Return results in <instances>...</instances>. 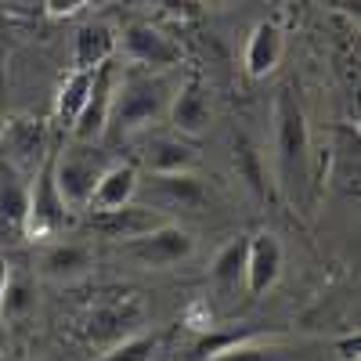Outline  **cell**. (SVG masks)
Wrapping results in <instances>:
<instances>
[{
	"label": "cell",
	"mask_w": 361,
	"mask_h": 361,
	"mask_svg": "<svg viewBox=\"0 0 361 361\" xmlns=\"http://www.w3.org/2000/svg\"><path fill=\"white\" fill-rule=\"evenodd\" d=\"M173 98V83L163 73H127L123 80H116L112 90V105H109V123L105 137L109 141H123L141 130H148L156 119L166 116Z\"/></svg>",
	"instance_id": "cell-1"
},
{
	"label": "cell",
	"mask_w": 361,
	"mask_h": 361,
	"mask_svg": "<svg viewBox=\"0 0 361 361\" xmlns=\"http://www.w3.org/2000/svg\"><path fill=\"white\" fill-rule=\"evenodd\" d=\"M271 123H275V177L286 195L300 199L311 180V130L293 87H282L275 94Z\"/></svg>",
	"instance_id": "cell-2"
},
{
	"label": "cell",
	"mask_w": 361,
	"mask_h": 361,
	"mask_svg": "<svg viewBox=\"0 0 361 361\" xmlns=\"http://www.w3.org/2000/svg\"><path fill=\"white\" fill-rule=\"evenodd\" d=\"M109 163H112L109 152H102L94 145H83V141H73L62 152H51L54 185H58L69 209H87V199H90V192H94L98 177L105 173Z\"/></svg>",
	"instance_id": "cell-3"
},
{
	"label": "cell",
	"mask_w": 361,
	"mask_h": 361,
	"mask_svg": "<svg viewBox=\"0 0 361 361\" xmlns=\"http://www.w3.org/2000/svg\"><path fill=\"white\" fill-rule=\"evenodd\" d=\"M73 209L66 206L62 192L54 185L51 173V156L44 159V166L37 170V177L29 180V214H25V238L33 243H47V238H58L62 228L69 224Z\"/></svg>",
	"instance_id": "cell-4"
},
{
	"label": "cell",
	"mask_w": 361,
	"mask_h": 361,
	"mask_svg": "<svg viewBox=\"0 0 361 361\" xmlns=\"http://www.w3.org/2000/svg\"><path fill=\"white\" fill-rule=\"evenodd\" d=\"M123 253L137 267L163 271V267H173V264L188 260L195 253V235L166 221V224L152 228L148 235H137V238H130V243H123Z\"/></svg>",
	"instance_id": "cell-5"
},
{
	"label": "cell",
	"mask_w": 361,
	"mask_h": 361,
	"mask_svg": "<svg viewBox=\"0 0 361 361\" xmlns=\"http://www.w3.org/2000/svg\"><path fill=\"white\" fill-rule=\"evenodd\" d=\"M119 44H123V54L130 62L148 69V73H170V69L180 66V58H185L180 44L173 37H166L152 22H130L123 29V37H119Z\"/></svg>",
	"instance_id": "cell-6"
},
{
	"label": "cell",
	"mask_w": 361,
	"mask_h": 361,
	"mask_svg": "<svg viewBox=\"0 0 361 361\" xmlns=\"http://www.w3.org/2000/svg\"><path fill=\"white\" fill-rule=\"evenodd\" d=\"M29 180L15 163L0 156V246H15L25 238L29 214Z\"/></svg>",
	"instance_id": "cell-7"
},
{
	"label": "cell",
	"mask_w": 361,
	"mask_h": 361,
	"mask_svg": "<svg viewBox=\"0 0 361 361\" xmlns=\"http://www.w3.org/2000/svg\"><path fill=\"white\" fill-rule=\"evenodd\" d=\"M159 224H166V214L145 206V202H127L119 209H98V214L87 217V228L102 238H112V243H130V238L148 235Z\"/></svg>",
	"instance_id": "cell-8"
},
{
	"label": "cell",
	"mask_w": 361,
	"mask_h": 361,
	"mask_svg": "<svg viewBox=\"0 0 361 361\" xmlns=\"http://www.w3.org/2000/svg\"><path fill=\"white\" fill-rule=\"evenodd\" d=\"M145 307L141 300L123 293V300H109V304L90 307V314L83 318V333L90 343H119L123 336H130V329L141 322Z\"/></svg>",
	"instance_id": "cell-9"
},
{
	"label": "cell",
	"mask_w": 361,
	"mask_h": 361,
	"mask_svg": "<svg viewBox=\"0 0 361 361\" xmlns=\"http://www.w3.org/2000/svg\"><path fill=\"white\" fill-rule=\"evenodd\" d=\"M148 195L145 206L152 209H199L206 202V188L202 180L188 170V173H148L145 185H137V195Z\"/></svg>",
	"instance_id": "cell-10"
},
{
	"label": "cell",
	"mask_w": 361,
	"mask_h": 361,
	"mask_svg": "<svg viewBox=\"0 0 361 361\" xmlns=\"http://www.w3.org/2000/svg\"><path fill=\"white\" fill-rule=\"evenodd\" d=\"M116 66L105 62L94 69V83H90V94H87V105L83 112L76 116V123H73V137L83 141V145H94L105 137V123H109V105H112V90H116Z\"/></svg>",
	"instance_id": "cell-11"
},
{
	"label": "cell",
	"mask_w": 361,
	"mask_h": 361,
	"mask_svg": "<svg viewBox=\"0 0 361 361\" xmlns=\"http://www.w3.org/2000/svg\"><path fill=\"white\" fill-rule=\"evenodd\" d=\"M0 156H4L8 163H15L25 177H33L47 159V130H44V123H33V119H15V123H8L4 137H0Z\"/></svg>",
	"instance_id": "cell-12"
},
{
	"label": "cell",
	"mask_w": 361,
	"mask_h": 361,
	"mask_svg": "<svg viewBox=\"0 0 361 361\" xmlns=\"http://www.w3.org/2000/svg\"><path fill=\"white\" fill-rule=\"evenodd\" d=\"M170 127L180 134V137H199L209 130V123H214V105H209V94L206 87L199 80H188L173 87V98H170Z\"/></svg>",
	"instance_id": "cell-13"
},
{
	"label": "cell",
	"mask_w": 361,
	"mask_h": 361,
	"mask_svg": "<svg viewBox=\"0 0 361 361\" xmlns=\"http://www.w3.org/2000/svg\"><path fill=\"white\" fill-rule=\"evenodd\" d=\"M282 279V243L271 231L246 235V293L264 296Z\"/></svg>",
	"instance_id": "cell-14"
},
{
	"label": "cell",
	"mask_w": 361,
	"mask_h": 361,
	"mask_svg": "<svg viewBox=\"0 0 361 361\" xmlns=\"http://www.w3.org/2000/svg\"><path fill=\"white\" fill-rule=\"evenodd\" d=\"M282 54H286V33L279 22H257L253 33L246 40V54H243V66L253 80H267L282 66Z\"/></svg>",
	"instance_id": "cell-15"
},
{
	"label": "cell",
	"mask_w": 361,
	"mask_h": 361,
	"mask_svg": "<svg viewBox=\"0 0 361 361\" xmlns=\"http://www.w3.org/2000/svg\"><path fill=\"white\" fill-rule=\"evenodd\" d=\"M137 185H141V173L134 163H109L105 173L98 177L94 192L87 199V214H98V209H119L137 199Z\"/></svg>",
	"instance_id": "cell-16"
},
{
	"label": "cell",
	"mask_w": 361,
	"mask_h": 361,
	"mask_svg": "<svg viewBox=\"0 0 361 361\" xmlns=\"http://www.w3.org/2000/svg\"><path fill=\"white\" fill-rule=\"evenodd\" d=\"M90 267H94V253L83 243H51L37 260V271L51 282H76Z\"/></svg>",
	"instance_id": "cell-17"
},
{
	"label": "cell",
	"mask_w": 361,
	"mask_h": 361,
	"mask_svg": "<svg viewBox=\"0 0 361 361\" xmlns=\"http://www.w3.org/2000/svg\"><path fill=\"white\" fill-rule=\"evenodd\" d=\"M322 357L325 354H318L314 347H296L282 340H243L209 354V361H322Z\"/></svg>",
	"instance_id": "cell-18"
},
{
	"label": "cell",
	"mask_w": 361,
	"mask_h": 361,
	"mask_svg": "<svg viewBox=\"0 0 361 361\" xmlns=\"http://www.w3.org/2000/svg\"><path fill=\"white\" fill-rule=\"evenodd\" d=\"M119 47V37L109 22H87L76 29L73 37V69H90L112 62V54Z\"/></svg>",
	"instance_id": "cell-19"
},
{
	"label": "cell",
	"mask_w": 361,
	"mask_h": 361,
	"mask_svg": "<svg viewBox=\"0 0 361 361\" xmlns=\"http://www.w3.org/2000/svg\"><path fill=\"white\" fill-rule=\"evenodd\" d=\"M199 163V152L185 137H152L145 145L148 173H188Z\"/></svg>",
	"instance_id": "cell-20"
},
{
	"label": "cell",
	"mask_w": 361,
	"mask_h": 361,
	"mask_svg": "<svg viewBox=\"0 0 361 361\" xmlns=\"http://www.w3.org/2000/svg\"><path fill=\"white\" fill-rule=\"evenodd\" d=\"M209 279H214V289L221 296H235L238 289H246V235L231 238V243L214 257Z\"/></svg>",
	"instance_id": "cell-21"
},
{
	"label": "cell",
	"mask_w": 361,
	"mask_h": 361,
	"mask_svg": "<svg viewBox=\"0 0 361 361\" xmlns=\"http://www.w3.org/2000/svg\"><path fill=\"white\" fill-rule=\"evenodd\" d=\"M90 83H94V73L90 69H73L66 76V83L58 87V98H54V119L62 130H73L76 116L83 112L87 105V94H90Z\"/></svg>",
	"instance_id": "cell-22"
},
{
	"label": "cell",
	"mask_w": 361,
	"mask_h": 361,
	"mask_svg": "<svg viewBox=\"0 0 361 361\" xmlns=\"http://www.w3.org/2000/svg\"><path fill=\"white\" fill-rule=\"evenodd\" d=\"M235 170H238L243 185H246L257 199L267 195V166H264L260 148H257L250 137H238V141H235Z\"/></svg>",
	"instance_id": "cell-23"
},
{
	"label": "cell",
	"mask_w": 361,
	"mask_h": 361,
	"mask_svg": "<svg viewBox=\"0 0 361 361\" xmlns=\"http://www.w3.org/2000/svg\"><path fill=\"white\" fill-rule=\"evenodd\" d=\"M37 307V296H33V282L25 275H8V286H4V296H0V318L8 322H18L25 318L29 311Z\"/></svg>",
	"instance_id": "cell-24"
},
{
	"label": "cell",
	"mask_w": 361,
	"mask_h": 361,
	"mask_svg": "<svg viewBox=\"0 0 361 361\" xmlns=\"http://www.w3.org/2000/svg\"><path fill=\"white\" fill-rule=\"evenodd\" d=\"M156 350L152 336H123L119 343L109 347V354H102L98 361H148Z\"/></svg>",
	"instance_id": "cell-25"
},
{
	"label": "cell",
	"mask_w": 361,
	"mask_h": 361,
	"mask_svg": "<svg viewBox=\"0 0 361 361\" xmlns=\"http://www.w3.org/2000/svg\"><path fill=\"white\" fill-rule=\"evenodd\" d=\"M83 4H87V0H44V11H47L51 18H69V15H76Z\"/></svg>",
	"instance_id": "cell-26"
},
{
	"label": "cell",
	"mask_w": 361,
	"mask_h": 361,
	"mask_svg": "<svg viewBox=\"0 0 361 361\" xmlns=\"http://www.w3.org/2000/svg\"><path fill=\"white\" fill-rule=\"evenodd\" d=\"M357 347H361V340H357V336H347V340L336 343V354H340L343 361H357Z\"/></svg>",
	"instance_id": "cell-27"
},
{
	"label": "cell",
	"mask_w": 361,
	"mask_h": 361,
	"mask_svg": "<svg viewBox=\"0 0 361 361\" xmlns=\"http://www.w3.org/2000/svg\"><path fill=\"white\" fill-rule=\"evenodd\" d=\"M8 275H11V271H8V260H4V253H0V296H4V286H8Z\"/></svg>",
	"instance_id": "cell-28"
},
{
	"label": "cell",
	"mask_w": 361,
	"mask_h": 361,
	"mask_svg": "<svg viewBox=\"0 0 361 361\" xmlns=\"http://www.w3.org/2000/svg\"><path fill=\"white\" fill-rule=\"evenodd\" d=\"M0 361H4V357H0Z\"/></svg>",
	"instance_id": "cell-29"
}]
</instances>
